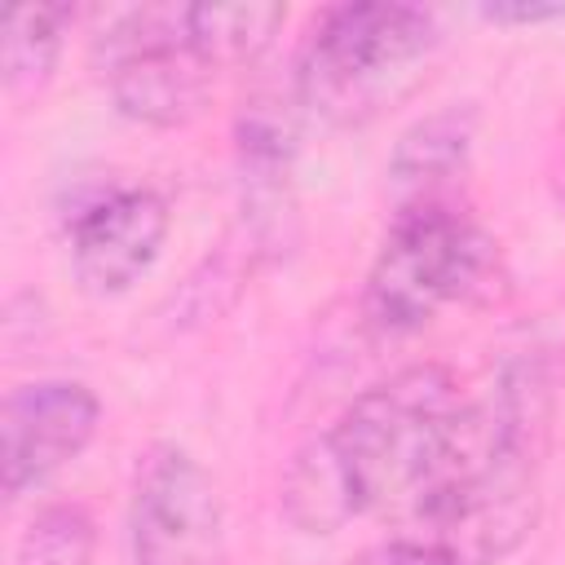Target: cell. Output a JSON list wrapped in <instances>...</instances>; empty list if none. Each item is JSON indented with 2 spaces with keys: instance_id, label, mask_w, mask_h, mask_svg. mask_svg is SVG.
<instances>
[{
  "instance_id": "7",
  "label": "cell",
  "mask_w": 565,
  "mask_h": 565,
  "mask_svg": "<svg viewBox=\"0 0 565 565\" xmlns=\"http://www.w3.org/2000/svg\"><path fill=\"white\" fill-rule=\"evenodd\" d=\"M172 230L168 199L150 185H115L75 207L66 225L71 274L88 296H124L141 282Z\"/></svg>"
},
{
  "instance_id": "9",
  "label": "cell",
  "mask_w": 565,
  "mask_h": 565,
  "mask_svg": "<svg viewBox=\"0 0 565 565\" xmlns=\"http://www.w3.org/2000/svg\"><path fill=\"white\" fill-rule=\"evenodd\" d=\"M234 163L243 190V216L260 238L278 234L291 216L296 172V110L282 102H252L234 128Z\"/></svg>"
},
{
  "instance_id": "6",
  "label": "cell",
  "mask_w": 565,
  "mask_h": 565,
  "mask_svg": "<svg viewBox=\"0 0 565 565\" xmlns=\"http://www.w3.org/2000/svg\"><path fill=\"white\" fill-rule=\"evenodd\" d=\"M128 547L132 565H225V503L185 446L154 441L137 455Z\"/></svg>"
},
{
  "instance_id": "13",
  "label": "cell",
  "mask_w": 565,
  "mask_h": 565,
  "mask_svg": "<svg viewBox=\"0 0 565 565\" xmlns=\"http://www.w3.org/2000/svg\"><path fill=\"white\" fill-rule=\"evenodd\" d=\"M93 552H97L93 516L75 503H53L40 516H31L18 543V565H93Z\"/></svg>"
},
{
  "instance_id": "12",
  "label": "cell",
  "mask_w": 565,
  "mask_h": 565,
  "mask_svg": "<svg viewBox=\"0 0 565 565\" xmlns=\"http://www.w3.org/2000/svg\"><path fill=\"white\" fill-rule=\"evenodd\" d=\"M287 22L282 4H185V26L194 49L212 66H238L269 49L278 26Z\"/></svg>"
},
{
  "instance_id": "4",
  "label": "cell",
  "mask_w": 565,
  "mask_h": 565,
  "mask_svg": "<svg viewBox=\"0 0 565 565\" xmlns=\"http://www.w3.org/2000/svg\"><path fill=\"white\" fill-rule=\"evenodd\" d=\"M490 265L494 238L459 203H397L362 282V318L375 335H411L477 291Z\"/></svg>"
},
{
  "instance_id": "11",
  "label": "cell",
  "mask_w": 565,
  "mask_h": 565,
  "mask_svg": "<svg viewBox=\"0 0 565 565\" xmlns=\"http://www.w3.org/2000/svg\"><path fill=\"white\" fill-rule=\"evenodd\" d=\"M71 18L75 13L66 4H18L4 13L0 66H4V93L9 97H31L49 84Z\"/></svg>"
},
{
  "instance_id": "2",
  "label": "cell",
  "mask_w": 565,
  "mask_h": 565,
  "mask_svg": "<svg viewBox=\"0 0 565 565\" xmlns=\"http://www.w3.org/2000/svg\"><path fill=\"white\" fill-rule=\"evenodd\" d=\"M547 419V366L539 358L503 362L490 397L463 406L450 455L406 508L411 539L450 552L459 565H494L516 552L539 512Z\"/></svg>"
},
{
  "instance_id": "15",
  "label": "cell",
  "mask_w": 565,
  "mask_h": 565,
  "mask_svg": "<svg viewBox=\"0 0 565 565\" xmlns=\"http://www.w3.org/2000/svg\"><path fill=\"white\" fill-rule=\"evenodd\" d=\"M486 22L494 26H543V22H561L565 4H534V0H499V4H481L477 9Z\"/></svg>"
},
{
  "instance_id": "8",
  "label": "cell",
  "mask_w": 565,
  "mask_h": 565,
  "mask_svg": "<svg viewBox=\"0 0 565 565\" xmlns=\"http://www.w3.org/2000/svg\"><path fill=\"white\" fill-rule=\"evenodd\" d=\"M102 402L79 380H31L0 411V481L9 499L40 490L97 437Z\"/></svg>"
},
{
  "instance_id": "5",
  "label": "cell",
  "mask_w": 565,
  "mask_h": 565,
  "mask_svg": "<svg viewBox=\"0 0 565 565\" xmlns=\"http://www.w3.org/2000/svg\"><path fill=\"white\" fill-rule=\"evenodd\" d=\"M115 110L146 128L190 124L212 93L216 66L194 49L185 4L124 9L93 44Z\"/></svg>"
},
{
  "instance_id": "1",
  "label": "cell",
  "mask_w": 565,
  "mask_h": 565,
  "mask_svg": "<svg viewBox=\"0 0 565 565\" xmlns=\"http://www.w3.org/2000/svg\"><path fill=\"white\" fill-rule=\"evenodd\" d=\"M446 366L419 362L362 388L287 463L278 508L300 534H335L380 508H411L437 477L463 419Z\"/></svg>"
},
{
  "instance_id": "10",
  "label": "cell",
  "mask_w": 565,
  "mask_h": 565,
  "mask_svg": "<svg viewBox=\"0 0 565 565\" xmlns=\"http://www.w3.org/2000/svg\"><path fill=\"white\" fill-rule=\"evenodd\" d=\"M472 141H477V115L468 106H446L415 119L388 154V185L397 203L446 199V185L468 168Z\"/></svg>"
},
{
  "instance_id": "14",
  "label": "cell",
  "mask_w": 565,
  "mask_h": 565,
  "mask_svg": "<svg viewBox=\"0 0 565 565\" xmlns=\"http://www.w3.org/2000/svg\"><path fill=\"white\" fill-rule=\"evenodd\" d=\"M353 565H459L450 552L424 543V539H411V534H397V539H384L375 547H366Z\"/></svg>"
},
{
  "instance_id": "3",
  "label": "cell",
  "mask_w": 565,
  "mask_h": 565,
  "mask_svg": "<svg viewBox=\"0 0 565 565\" xmlns=\"http://www.w3.org/2000/svg\"><path fill=\"white\" fill-rule=\"evenodd\" d=\"M437 44L441 31L419 4H331L313 18L296 53V106L331 124H358L406 93Z\"/></svg>"
}]
</instances>
